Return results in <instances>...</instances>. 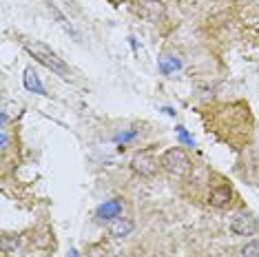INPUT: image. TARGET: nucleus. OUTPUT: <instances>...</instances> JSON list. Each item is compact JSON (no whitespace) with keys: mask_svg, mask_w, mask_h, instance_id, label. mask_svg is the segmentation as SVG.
Wrapping results in <instances>:
<instances>
[{"mask_svg":"<svg viewBox=\"0 0 259 257\" xmlns=\"http://www.w3.org/2000/svg\"><path fill=\"white\" fill-rule=\"evenodd\" d=\"M20 42H22V47H25L29 54L36 58L40 64H45L47 69H51V71L62 75V78H69V75H71V69L67 67V62H64L54 49H49L45 42H40V40H31V38H22Z\"/></svg>","mask_w":259,"mask_h":257,"instance_id":"f257e3e1","label":"nucleus"},{"mask_svg":"<svg viewBox=\"0 0 259 257\" xmlns=\"http://www.w3.org/2000/svg\"><path fill=\"white\" fill-rule=\"evenodd\" d=\"M160 164L164 166V171H168L170 175H175V178H186L188 173H191V157H188L182 149H168L164 151L162 157H160Z\"/></svg>","mask_w":259,"mask_h":257,"instance_id":"f03ea898","label":"nucleus"},{"mask_svg":"<svg viewBox=\"0 0 259 257\" xmlns=\"http://www.w3.org/2000/svg\"><path fill=\"white\" fill-rule=\"evenodd\" d=\"M231 231L235 233V235H241V237L255 235L257 233V220L252 218L250 213H239L231 220Z\"/></svg>","mask_w":259,"mask_h":257,"instance_id":"7ed1b4c3","label":"nucleus"},{"mask_svg":"<svg viewBox=\"0 0 259 257\" xmlns=\"http://www.w3.org/2000/svg\"><path fill=\"white\" fill-rule=\"evenodd\" d=\"M133 168L140 175H144V178H151V175L155 173V168H157V160L151 155V151H142L140 155H135Z\"/></svg>","mask_w":259,"mask_h":257,"instance_id":"20e7f679","label":"nucleus"},{"mask_svg":"<svg viewBox=\"0 0 259 257\" xmlns=\"http://www.w3.org/2000/svg\"><path fill=\"white\" fill-rule=\"evenodd\" d=\"M231 200H233V191H231V186H226V184L215 186V189H210V193H208V204L215 208H226L228 204H231Z\"/></svg>","mask_w":259,"mask_h":257,"instance_id":"39448f33","label":"nucleus"},{"mask_svg":"<svg viewBox=\"0 0 259 257\" xmlns=\"http://www.w3.org/2000/svg\"><path fill=\"white\" fill-rule=\"evenodd\" d=\"M135 229V224H133V220H128V218H115L113 222H111V226H109V233L113 237H126V235H131Z\"/></svg>","mask_w":259,"mask_h":257,"instance_id":"423d86ee","label":"nucleus"},{"mask_svg":"<svg viewBox=\"0 0 259 257\" xmlns=\"http://www.w3.org/2000/svg\"><path fill=\"white\" fill-rule=\"evenodd\" d=\"M120 213H122V204H120V200H111V202L104 204V206H100V211H98V215H100L102 220L120 218Z\"/></svg>","mask_w":259,"mask_h":257,"instance_id":"0eeeda50","label":"nucleus"},{"mask_svg":"<svg viewBox=\"0 0 259 257\" xmlns=\"http://www.w3.org/2000/svg\"><path fill=\"white\" fill-rule=\"evenodd\" d=\"M25 87L29 91H36V93H42V96H45V87L40 84L38 73L33 71V69H27V71H25Z\"/></svg>","mask_w":259,"mask_h":257,"instance_id":"6e6552de","label":"nucleus"},{"mask_svg":"<svg viewBox=\"0 0 259 257\" xmlns=\"http://www.w3.org/2000/svg\"><path fill=\"white\" fill-rule=\"evenodd\" d=\"M16 248H18V239L5 235L3 237V253L5 255H11V253H16Z\"/></svg>","mask_w":259,"mask_h":257,"instance_id":"1a4fd4ad","label":"nucleus"},{"mask_svg":"<svg viewBox=\"0 0 259 257\" xmlns=\"http://www.w3.org/2000/svg\"><path fill=\"white\" fill-rule=\"evenodd\" d=\"M241 257H259V242H248L244 248H241Z\"/></svg>","mask_w":259,"mask_h":257,"instance_id":"9d476101","label":"nucleus"},{"mask_svg":"<svg viewBox=\"0 0 259 257\" xmlns=\"http://www.w3.org/2000/svg\"><path fill=\"white\" fill-rule=\"evenodd\" d=\"M0 149H3V153L9 149V138H7V133H5V128L0 131Z\"/></svg>","mask_w":259,"mask_h":257,"instance_id":"9b49d317","label":"nucleus"}]
</instances>
